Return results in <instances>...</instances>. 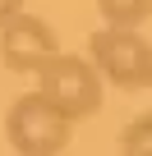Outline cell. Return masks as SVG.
Listing matches in <instances>:
<instances>
[{
	"label": "cell",
	"instance_id": "obj_2",
	"mask_svg": "<svg viewBox=\"0 0 152 156\" xmlns=\"http://www.w3.org/2000/svg\"><path fill=\"white\" fill-rule=\"evenodd\" d=\"M88 60L97 64L102 83L120 92H143L152 87V41L129 28H97L88 37Z\"/></svg>",
	"mask_w": 152,
	"mask_h": 156
},
{
	"label": "cell",
	"instance_id": "obj_1",
	"mask_svg": "<svg viewBox=\"0 0 152 156\" xmlns=\"http://www.w3.org/2000/svg\"><path fill=\"white\" fill-rule=\"evenodd\" d=\"M37 92L69 119V124H79V119H92L106 101V83H102V73L88 55H69L60 51L42 73H37Z\"/></svg>",
	"mask_w": 152,
	"mask_h": 156
},
{
	"label": "cell",
	"instance_id": "obj_7",
	"mask_svg": "<svg viewBox=\"0 0 152 156\" xmlns=\"http://www.w3.org/2000/svg\"><path fill=\"white\" fill-rule=\"evenodd\" d=\"M23 14V0H0V28H5V23H14Z\"/></svg>",
	"mask_w": 152,
	"mask_h": 156
},
{
	"label": "cell",
	"instance_id": "obj_3",
	"mask_svg": "<svg viewBox=\"0 0 152 156\" xmlns=\"http://www.w3.org/2000/svg\"><path fill=\"white\" fill-rule=\"evenodd\" d=\"M5 138H9L14 156H60L74 142V124L42 92H28L5 110Z\"/></svg>",
	"mask_w": 152,
	"mask_h": 156
},
{
	"label": "cell",
	"instance_id": "obj_5",
	"mask_svg": "<svg viewBox=\"0 0 152 156\" xmlns=\"http://www.w3.org/2000/svg\"><path fill=\"white\" fill-rule=\"evenodd\" d=\"M97 14L106 19V28L138 32V23H147V14H152V0H97Z\"/></svg>",
	"mask_w": 152,
	"mask_h": 156
},
{
	"label": "cell",
	"instance_id": "obj_4",
	"mask_svg": "<svg viewBox=\"0 0 152 156\" xmlns=\"http://www.w3.org/2000/svg\"><path fill=\"white\" fill-rule=\"evenodd\" d=\"M60 55V41H55V28L37 14H19L14 23L0 28V60H5L9 73H42L51 60Z\"/></svg>",
	"mask_w": 152,
	"mask_h": 156
},
{
	"label": "cell",
	"instance_id": "obj_6",
	"mask_svg": "<svg viewBox=\"0 0 152 156\" xmlns=\"http://www.w3.org/2000/svg\"><path fill=\"white\" fill-rule=\"evenodd\" d=\"M120 156H152V110L134 115L120 129Z\"/></svg>",
	"mask_w": 152,
	"mask_h": 156
}]
</instances>
